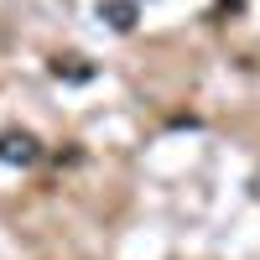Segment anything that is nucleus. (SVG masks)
<instances>
[{"label": "nucleus", "instance_id": "nucleus-1", "mask_svg": "<svg viewBox=\"0 0 260 260\" xmlns=\"http://www.w3.org/2000/svg\"><path fill=\"white\" fill-rule=\"evenodd\" d=\"M0 156L26 167V161H37V141H31V136H6V141H0Z\"/></svg>", "mask_w": 260, "mask_h": 260}, {"label": "nucleus", "instance_id": "nucleus-2", "mask_svg": "<svg viewBox=\"0 0 260 260\" xmlns=\"http://www.w3.org/2000/svg\"><path fill=\"white\" fill-rule=\"evenodd\" d=\"M99 16H110L115 31H130V0H110V6H99Z\"/></svg>", "mask_w": 260, "mask_h": 260}]
</instances>
